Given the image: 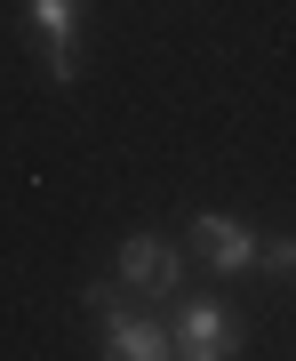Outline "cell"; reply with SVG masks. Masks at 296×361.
Listing matches in <instances>:
<instances>
[{"mask_svg":"<svg viewBox=\"0 0 296 361\" xmlns=\"http://www.w3.org/2000/svg\"><path fill=\"white\" fill-rule=\"evenodd\" d=\"M193 257L217 273V281H240V273H257V225L224 217V209H200L193 217Z\"/></svg>","mask_w":296,"mask_h":361,"instance_id":"1","label":"cell"},{"mask_svg":"<svg viewBox=\"0 0 296 361\" xmlns=\"http://www.w3.org/2000/svg\"><path fill=\"white\" fill-rule=\"evenodd\" d=\"M168 337H176L184 361H224L240 353V322L217 305V297H176V313H168Z\"/></svg>","mask_w":296,"mask_h":361,"instance_id":"2","label":"cell"},{"mask_svg":"<svg viewBox=\"0 0 296 361\" xmlns=\"http://www.w3.org/2000/svg\"><path fill=\"white\" fill-rule=\"evenodd\" d=\"M112 273H120V289H136V297H176V281H184V249L176 241H160V233H129L120 241V257H112Z\"/></svg>","mask_w":296,"mask_h":361,"instance_id":"3","label":"cell"},{"mask_svg":"<svg viewBox=\"0 0 296 361\" xmlns=\"http://www.w3.org/2000/svg\"><path fill=\"white\" fill-rule=\"evenodd\" d=\"M96 322H104V353H112V361H168V353H176L168 313H129V297L104 305Z\"/></svg>","mask_w":296,"mask_h":361,"instance_id":"4","label":"cell"},{"mask_svg":"<svg viewBox=\"0 0 296 361\" xmlns=\"http://www.w3.org/2000/svg\"><path fill=\"white\" fill-rule=\"evenodd\" d=\"M80 16H89V0H25V25L49 49V80H80V49H72Z\"/></svg>","mask_w":296,"mask_h":361,"instance_id":"5","label":"cell"},{"mask_svg":"<svg viewBox=\"0 0 296 361\" xmlns=\"http://www.w3.org/2000/svg\"><path fill=\"white\" fill-rule=\"evenodd\" d=\"M257 273H272V281H296V233H257Z\"/></svg>","mask_w":296,"mask_h":361,"instance_id":"6","label":"cell"}]
</instances>
